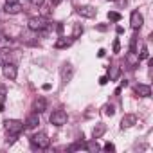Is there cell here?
I'll use <instances>...</instances> for the list:
<instances>
[{"mask_svg":"<svg viewBox=\"0 0 153 153\" xmlns=\"http://www.w3.org/2000/svg\"><path fill=\"white\" fill-rule=\"evenodd\" d=\"M27 25H29L31 31H45L49 27V22H47L45 16H31Z\"/></svg>","mask_w":153,"mask_h":153,"instance_id":"cell-1","label":"cell"},{"mask_svg":"<svg viewBox=\"0 0 153 153\" xmlns=\"http://www.w3.org/2000/svg\"><path fill=\"white\" fill-rule=\"evenodd\" d=\"M31 144H33L34 148H38V149H47V148L51 146V139H49L45 133H34V135L31 137Z\"/></svg>","mask_w":153,"mask_h":153,"instance_id":"cell-2","label":"cell"},{"mask_svg":"<svg viewBox=\"0 0 153 153\" xmlns=\"http://www.w3.org/2000/svg\"><path fill=\"white\" fill-rule=\"evenodd\" d=\"M4 128H6V131H7L9 135H18V133L24 130V123L18 121V119H7V121L4 123Z\"/></svg>","mask_w":153,"mask_h":153,"instance_id":"cell-3","label":"cell"},{"mask_svg":"<svg viewBox=\"0 0 153 153\" xmlns=\"http://www.w3.org/2000/svg\"><path fill=\"white\" fill-rule=\"evenodd\" d=\"M67 121H68V115H67V112H63V110H56V112H52V115H51V123H52L54 126H63V124H67Z\"/></svg>","mask_w":153,"mask_h":153,"instance_id":"cell-4","label":"cell"},{"mask_svg":"<svg viewBox=\"0 0 153 153\" xmlns=\"http://www.w3.org/2000/svg\"><path fill=\"white\" fill-rule=\"evenodd\" d=\"M76 11H78V15L83 16V18H94V16L97 15V9L92 7V6H79Z\"/></svg>","mask_w":153,"mask_h":153,"instance_id":"cell-5","label":"cell"},{"mask_svg":"<svg viewBox=\"0 0 153 153\" xmlns=\"http://www.w3.org/2000/svg\"><path fill=\"white\" fill-rule=\"evenodd\" d=\"M4 76H6L7 79L15 81V79H16V76H18V68H16V65H15V63H7V65H4Z\"/></svg>","mask_w":153,"mask_h":153,"instance_id":"cell-6","label":"cell"},{"mask_svg":"<svg viewBox=\"0 0 153 153\" xmlns=\"http://www.w3.org/2000/svg\"><path fill=\"white\" fill-rule=\"evenodd\" d=\"M72 76H74V67H72L70 63H65V65L61 67V81H63V83H68V81L72 79Z\"/></svg>","mask_w":153,"mask_h":153,"instance_id":"cell-7","label":"cell"},{"mask_svg":"<svg viewBox=\"0 0 153 153\" xmlns=\"http://www.w3.org/2000/svg\"><path fill=\"white\" fill-rule=\"evenodd\" d=\"M142 24H144V18H142V15L139 13V11H133L131 13V16H130V25H131V29H140L142 27Z\"/></svg>","mask_w":153,"mask_h":153,"instance_id":"cell-8","label":"cell"},{"mask_svg":"<svg viewBox=\"0 0 153 153\" xmlns=\"http://www.w3.org/2000/svg\"><path fill=\"white\" fill-rule=\"evenodd\" d=\"M4 11H6V13H9V15H18V13L22 11V6H20L18 2H6Z\"/></svg>","mask_w":153,"mask_h":153,"instance_id":"cell-9","label":"cell"},{"mask_svg":"<svg viewBox=\"0 0 153 153\" xmlns=\"http://www.w3.org/2000/svg\"><path fill=\"white\" fill-rule=\"evenodd\" d=\"M24 124H25V128H27V130L36 128V126L40 124V117H38V114H36V112H34V114H31V115L25 119V123H24Z\"/></svg>","mask_w":153,"mask_h":153,"instance_id":"cell-10","label":"cell"},{"mask_svg":"<svg viewBox=\"0 0 153 153\" xmlns=\"http://www.w3.org/2000/svg\"><path fill=\"white\" fill-rule=\"evenodd\" d=\"M72 42H74V38L61 36V38H58V40H56L54 47H56V49H67V47H70V45H72Z\"/></svg>","mask_w":153,"mask_h":153,"instance_id":"cell-11","label":"cell"},{"mask_svg":"<svg viewBox=\"0 0 153 153\" xmlns=\"http://www.w3.org/2000/svg\"><path fill=\"white\" fill-rule=\"evenodd\" d=\"M135 94L139 97H149L151 96V88H149V85H137L135 87Z\"/></svg>","mask_w":153,"mask_h":153,"instance_id":"cell-12","label":"cell"},{"mask_svg":"<svg viewBox=\"0 0 153 153\" xmlns=\"http://www.w3.org/2000/svg\"><path fill=\"white\" fill-rule=\"evenodd\" d=\"M135 123H137V117L131 115V114H126V115H123V119H121V128H130V126H133Z\"/></svg>","mask_w":153,"mask_h":153,"instance_id":"cell-13","label":"cell"},{"mask_svg":"<svg viewBox=\"0 0 153 153\" xmlns=\"http://www.w3.org/2000/svg\"><path fill=\"white\" fill-rule=\"evenodd\" d=\"M121 76V67H117V65H112L110 68H108V76L106 78L110 79V81H115L117 78Z\"/></svg>","mask_w":153,"mask_h":153,"instance_id":"cell-14","label":"cell"},{"mask_svg":"<svg viewBox=\"0 0 153 153\" xmlns=\"http://www.w3.org/2000/svg\"><path fill=\"white\" fill-rule=\"evenodd\" d=\"M47 110V101H45V97H38L36 101H34V112L36 114H42V112H45Z\"/></svg>","mask_w":153,"mask_h":153,"instance_id":"cell-15","label":"cell"},{"mask_svg":"<svg viewBox=\"0 0 153 153\" xmlns=\"http://www.w3.org/2000/svg\"><path fill=\"white\" fill-rule=\"evenodd\" d=\"M105 131H106V126H105L103 123H97V124L94 126V130H92V135H94V139H99Z\"/></svg>","mask_w":153,"mask_h":153,"instance_id":"cell-16","label":"cell"},{"mask_svg":"<svg viewBox=\"0 0 153 153\" xmlns=\"http://www.w3.org/2000/svg\"><path fill=\"white\" fill-rule=\"evenodd\" d=\"M7 63H11V54L7 52V51H0V65H7Z\"/></svg>","mask_w":153,"mask_h":153,"instance_id":"cell-17","label":"cell"},{"mask_svg":"<svg viewBox=\"0 0 153 153\" xmlns=\"http://www.w3.org/2000/svg\"><path fill=\"white\" fill-rule=\"evenodd\" d=\"M70 151H78V149H88V144L87 142H83V140H78V142H74L70 148H68Z\"/></svg>","mask_w":153,"mask_h":153,"instance_id":"cell-18","label":"cell"},{"mask_svg":"<svg viewBox=\"0 0 153 153\" xmlns=\"http://www.w3.org/2000/svg\"><path fill=\"white\" fill-rule=\"evenodd\" d=\"M13 43L11 38H6V36H0V49H4V47H9Z\"/></svg>","mask_w":153,"mask_h":153,"instance_id":"cell-19","label":"cell"},{"mask_svg":"<svg viewBox=\"0 0 153 153\" xmlns=\"http://www.w3.org/2000/svg\"><path fill=\"white\" fill-rule=\"evenodd\" d=\"M103 112H105V115H110L112 117L115 114V108H114V105H105L103 106Z\"/></svg>","mask_w":153,"mask_h":153,"instance_id":"cell-20","label":"cell"},{"mask_svg":"<svg viewBox=\"0 0 153 153\" xmlns=\"http://www.w3.org/2000/svg\"><path fill=\"white\" fill-rule=\"evenodd\" d=\"M79 34H83V25L76 24V25H74V34H72V38H78Z\"/></svg>","mask_w":153,"mask_h":153,"instance_id":"cell-21","label":"cell"},{"mask_svg":"<svg viewBox=\"0 0 153 153\" xmlns=\"http://www.w3.org/2000/svg\"><path fill=\"white\" fill-rule=\"evenodd\" d=\"M108 20H110V22H119V20H121V15L115 13V11H110V13H108Z\"/></svg>","mask_w":153,"mask_h":153,"instance_id":"cell-22","label":"cell"},{"mask_svg":"<svg viewBox=\"0 0 153 153\" xmlns=\"http://www.w3.org/2000/svg\"><path fill=\"white\" fill-rule=\"evenodd\" d=\"M146 58H148V47H146V45H142L140 54H139V59H146Z\"/></svg>","mask_w":153,"mask_h":153,"instance_id":"cell-23","label":"cell"},{"mask_svg":"<svg viewBox=\"0 0 153 153\" xmlns=\"http://www.w3.org/2000/svg\"><path fill=\"white\" fill-rule=\"evenodd\" d=\"M105 151H115V146H114L112 142H106V144H105Z\"/></svg>","mask_w":153,"mask_h":153,"instance_id":"cell-24","label":"cell"},{"mask_svg":"<svg viewBox=\"0 0 153 153\" xmlns=\"http://www.w3.org/2000/svg\"><path fill=\"white\" fill-rule=\"evenodd\" d=\"M121 51V43H119V40H115L114 42V52H119Z\"/></svg>","mask_w":153,"mask_h":153,"instance_id":"cell-25","label":"cell"},{"mask_svg":"<svg viewBox=\"0 0 153 153\" xmlns=\"http://www.w3.org/2000/svg\"><path fill=\"white\" fill-rule=\"evenodd\" d=\"M108 83V78L106 76H103V78H99V85H106Z\"/></svg>","mask_w":153,"mask_h":153,"instance_id":"cell-26","label":"cell"},{"mask_svg":"<svg viewBox=\"0 0 153 153\" xmlns=\"http://www.w3.org/2000/svg\"><path fill=\"white\" fill-rule=\"evenodd\" d=\"M61 2H63V0H51V6H52V7H56V6H59Z\"/></svg>","mask_w":153,"mask_h":153,"instance_id":"cell-27","label":"cell"},{"mask_svg":"<svg viewBox=\"0 0 153 153\" xmlns=\"http://www.w3.org/2000/svg\"><path fill=\"white\" fill-rule=\"evenodd\" d=\"M15 139H16V135H11V137H9V139H7V144H9V146H11V144H13V142H15Z\"/></svg>","mask_w":153,"mask_h":153,"instance_id":"cell-28","label":"cell"},{"mask_svg":"<svg viewBox=\"0 0 153 153\" xmlns=\"http://www.w3.org/2000/svg\"><path fill=\"white\" fill-rule=\"evenodd\" d=\"M0 97H2V99L6 97V88L4 87H0Z\"/></svg>","mask_w":153,"mask_h":153,"instance_id":"cell-29","label":"cell"},{"mask_svg":"<svg viewBox=\"0 0 153 153\" xmlns=\"http://www.w3.org/2000/svg\"><path fill=\"white\" fill-rule=\"evenodd\" d=\"M31 2H33L34 6H42V4H43V0H31Z\"/></svg>","mask_w":153,"mask_h":153,"instance_id":"cell-30","label":"cell"},{"mask_svg":"<svg viewBox=\"0 0 153 153\" xmlns=\"http://www.w3.org/2000/svg\"><path fill=\"white\" fill-rule=\"evenodd\" d=\"M105 54H106V51H105V49H101V51H99V52H97V56H99V58H103V56H105Z\"/></svg>","mask_w":153,"mask_h":153,"instance_id":"cell-31","label":"cell"},{"mask_svg":"<svg viewBox=\"0 0 153 153\" xmlns=\"http://www.w3.org/2000/svg\"><path fill=\"white\" fill-rule=\"evenodd\" d=\"M97 31H106V25H97Z\"/></svg>","mask_w":153,"mask_h":153,"instance_id":"cell-32","label":"cell"},{"mask_svg":"<svg viewBox=\"0 0 153 153\" xmlns=\"http://www.w3.org/2000/svg\"><path fill=\"white\" fill-rule=\"evenodd\" d=\"M42 88H43V90H51V85H49V83H45V85H43Z\"/></svg>","mask_w":153,"mask_h":153,"instance_id":"cell-33","label":"cell"},{"mask_svg":"<svg viewBox=\"0 0 153 153\" xmlns=\"http://www.w3.org/2000/svg\"><path fill=\"white\" fill-rule=\"evenodd\" d=\"M0 112H4V103H0Z\"/></svg>","mask_w":153,"mask_h":153,"instance_id":"cell-34","label":"cell"},{"mask_svg":"<svg viewBox=\"0 0 153 153\" xmlns=\"http://www.w3.org/2000/svg\"><path fill=\"white\" fill-rule=\"evenodd\" d=\"M6 2H20V0H6Z\"/></svg>","mask_w":153,"mask_h":153,"instance_id":"cell-35","label":"cell"}]
</instances>
